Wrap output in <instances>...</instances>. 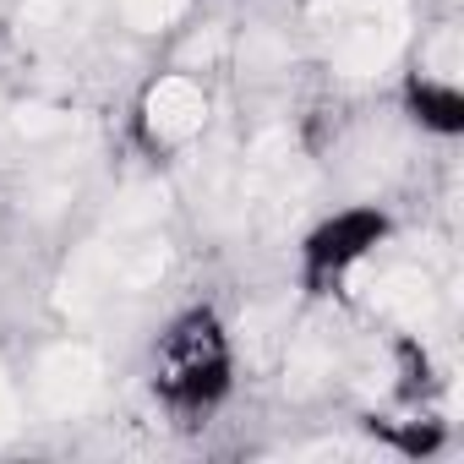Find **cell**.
Wrapping results in <instances>:
<instances>
[{
    "instance_id": "obj_1",
    "label": "cell",
    "mask_w": 464,
    "mask_h": 464,
    "mask_svg": "<svg viewBox=\"0 0 464 464\" xmlns=\"http://www.w3.org/2000/svg\"><path fill=\"white\" fill-rule=\"evenodd\" d=\"M229 372H236V344L213 312L175 317L153 344V388L180 415L213 410L229 393Z\"/></svg>"
},
{
    "instance_id": "obj_5",
    "label": "cell",
    "mask_w": 464,
    "mask_h": 464,
    "mask_svg": "<svg viewBox=\"0 0 464 464\" xmlns=\"http://www.w3.org/2000/svg\"><path fill=\"white\" fill-rule=\"evenodd\" d=\"M186 6H191V0H121V17H126V28H137V34H159V28H169V23H180Z\"/></svg>"
},
{
    "instance_id": "obj_3",
    "label": "cell",
    "mask_w": 464,
    "mask_h": 464,
    "mask_svg": "<svg viewBox=\"0 0 464 464\" xmlns=\"http://www.w3.org/2000/svg\"><path fill=\"white\" fill-rule=\"evenodd\" d=\"M388 236V224H382V213H372V208H344V213H334L328 224H317L312 236H306V274L312 279H344L350 268H361L372 252H377V241Z\"/></svg>"
},
{
    "instance_id": "obj_2",
    "label": "cell",
    "mask_w": 464,
    "mask_h": 464,
    "mask_svg": "<svg viewBox=\"0 0 464 464\" xmlns=\"http://www.w3.org/2000/svg\"><path fill=\"white\" fill-rule=\"evenodd\" d=\"M208 126V88L186 72H164L148 82L142 104H137V131L153 153H180L202 137Z\"/></svg>"
},
{
    "instance_id": "obj_6",
    "label": "cell",
    "mask_w": 464,
    "mask_h": 464,
    "mask_svg": "<svg viewBox=\"0 0 464 464\" xmlns=\"http://www.w3.org/2000/svg\"><path fill=\"white\" fill-rule=\"evenodd\" d=\"M23 431V393H17V382L0 372V442L6 437H17Z\"/></svg>"
},
{
    "instance_id": "obj_4",
    "label": "cell",
    "mask_w": 464,
    "mask_h": 464,
    "mask_svg": "<svg viewBox=\"0 0 464 464\" xmlns=\"http://www.w3.org/2000/svg\"><path fill=\"white\" fill-rule=\"evenodd\" d=\"M104 388V366L88 344H55L34 366V399L50 415H82Z\"/></svg>"
}]
</instances>
